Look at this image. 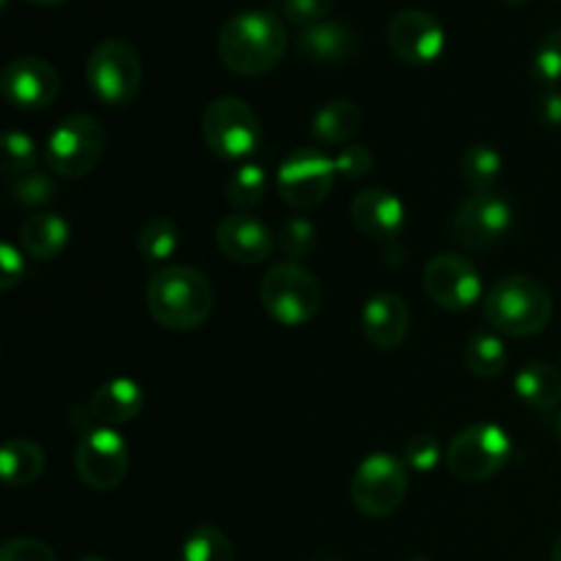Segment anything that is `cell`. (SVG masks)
<instances>
[{
    "label": "cell",
    "mask_w": 561,
    "mask_h": 561,
    "mask_svg": "<svg viewBox=\"0 0 561 561\" xmlns=\"http://www.w3.org/2000/svg\"><path fill=\"white\" fill-rule=\"evenodd\" d=\"M266 197V170L261 164H241L225 184V201L239 211L261 206Z\"/></svg>",
    "instance_id": "obj_28"
},
{
    "label": "cell",
    "mask_w": 561,
    "mask_h": 561,
    "mask_svg": "<svg viewBox=\"0 0 561 561\" xmlns=\"http://www.w3.org/2000/svg\"><path fill=\"white\" fill-rule=\"evenodd\" d=\"M557 433H559V444H561V414H559V422H557Z\"/></svg>",
    "instance_id": "obj_44"
},
{
    "label": "cell",
    "mask_w": 561,
    "mask_h": 561,
    "mask_svg": "<svg viewBox=\"0 0 561 561\" xmlns=\"http://www.w3.org/2000/svg\"><path fill=\"white\" fill-rule=\"evenodd\" d=\"M184 561H236V548L217 526H197L190 531L181 551Z\"/></svg>",
    "instance_id": "obj_29"
},
{
    "label": "cell",
    "mask_w": 561,
    "mask_h": 561,
    "mask_svg": "<svg viewBox=\"0 0 561 561\" xmlns=\"http://www.w3.org/2000/svg\"><path fill=\"white\" fill-rule=\"evenodd\" d=\"M334 168L343 179L359 181L373 170V153L365 146H351L334 157Z\"/></svg>",
    "instance_id": "obj_37"
},
{
    "label": "cell",
    "mask_w": 561,
    "mask_h": 561,
    "mask_svg": "<svg viewBox=\"0 0 561 561\" xmlns=\"http://www.w3.org/2000/svg\"><path fill=\"white\" fill-rule=\"evenodd\" d=\"M299 53L312 64L343 66L359 55V38L343 22L323 20L318 25L301 27Z\"/></svg>",
    "instance_id": "obj_19"
},
{
    "label": "cell",
    "mask_w": 561,
    "mask_h": 561,
    "mask_svg": "<svg viewBox=\"0 0 561 561\" xmlns=\"http://www.w3.org/2000/svg\"><path fill=\"white\" fill-rule=\"evenodd\" d=\"M513 228V206L496 192H477L458 206L453 233L469 250L496 247Z\"/></svg>",
    "instance_id": "obj_13"
},
{
    "label": "cell",
    "mask_w": 561,
    "mask_h": 561,
    "mask_svg": "<svg viewBox=\"0 0 561 561\" xmlns=\"http://www.w3.org/2000/svg\"><path fill=\"white\" fill-rule=\"evenodd\" d=\"M137 250L151 263L170 261L179 250V225L170 217H162V214L148 217L142 222L140 233H137Z\"/></svg>",
    "instance_id": "obj_27"
},
{
    "label": "cell",
    "mask_w": 561,
    "mask_h": 561,
    "mask_svg": "<svg viewBox=\"0 0 561 561\" xmlns=\"http://www.w3.org/2000/svg\"><path fill=\"white\" fill-rule=\"evenodd\" d=\"M510 455H513L510 433L496 422H480L463 427L453 438L447 449V466L455 480L474 485L496 477L507 466Z\"/></svg>",
    "instance_id": "obj_6"
},
{
    "label": "cell",
    "mask_w": 561,
    "mask_h": 561,
    "mask_svg": "<svg viewBox=\"0 0 561 561\" xmlns=\"http://www.w3.org/2000/svg\"><path fill=\"white\" fill-rule=\"evenodd\" d=\"M334 159L318 148H299L290 153L277 173V192L290 208H316L334 186Z\"/></svg>",
    "instance_id": "obj_11"
},
{
    "label": "cell",
    "mask_w": 561,
    "mask_h": 561,
    "mask_svg": "<svg viewBox=\"0 0 561 561\" xmlns=\"http://www.w3.org/2000/svg\"><path fill=\"white\" fill-rule=\"evenodd\" d=\"M318 561H334V559H318Z\"/></svg>",
    "instance_id": "obj_46"
},
{
    "label": "cell",
    "mask_w": 561,
    "mask_h": 561,
    "mask_svg": "<svg viewBox=\"0 0 561 561\" xmlns=\"http://www.w3.org/2000/svg\"><path fill=\"white\" fill-rule=\"evenodd\" d=\"M409 305L400 294L394 290H381V294L370 296L362 310V329H365V337L370 340L376 348L392 351L409 334Z\"/></svg>",
    "instance_id": "obj_18"
},
{
    "label": "cell",
    "mask_w": 561,
    "mask_h": 561,
    "mask_svg": "<svg viewBox=\"0 0 561 561\" xmlns=\"http://www.w3.org/2000/svg\"><path fill=\"white\" fill-rule=\"evenodd\" d=\"M217 247L233 263L255 266L272 257L274 236L266 225L252 214H230L217 225Z\"/></svg>",
    "instance_id": "obj_17"
},
{
    "label": "cell",
    "mask_w": 561,
    "mask_h": 561,
    "mask_svg": "<svg viewBox=\"0 0 561 561\" xmlns=\"http://www.w3.org/2000/svg\"><path fill=\"white\" fill-rule=\"evenodd\" d=\"M504 3H510V5H520V3H529V0H504Z\"/></svg>",
    "instance_id": "obj_42"
},
{
    "label": "cell",
    "mask_w": 561,
    "mask_h": 561,
    "mask_svg": "<svg viewBox=\"0 0 561 561\" xmlns=\"http://www.w3.org/2000/svg\"><path fill=\"white\" fill-rule=\"evenodd\" d=\"M104 151V126L93 115H66L44 146V159L53 173L82 179L99 164Z\"/></svg>",
    "instance_id": "obj_8"
},
{
    "label": "cell",
    "mask_w": 561,
    "mask_h": 561,
    "mask_svg": "<svg viewBox=\"0 0 561 561\" xmlns=\"http://www.w3.org/2000/svg\"><path fill=\"white\" fill-rule=\"evenodd\" d=\"M25 277V261L14 244L0 247V290H11Z\"/></svg>",
    "instance_id": "obj_38"
},
{
    "label": "cell",
    "mask_w": 561,
    "mask_h": 561,
    "mask_svg": "<svg viewBox=\"0 0 561 561\" xmlns=\"http://www.w3.org/2000/svg\"><path fill=\"white\" fill-rule=\"evenodd\" d=\"M389 49L409 66H431L442 58L444 27L431 11L425 9H403L389 20L387 25Z\"/></svg>",
    "instance_id": "obj_14"
},
{
    "label": "cell",
    "mask_w": 561,
    "mask_h": 561,
    "mask_svg": "<svg viewBox=\"0 0 561 561\" xmlns=\"http://www.w3.org/2000/svg\"><path fill=\"white\" fill-rule=\"evenodd\" d=\"M515 394L537 411L557 409L561 400V373L548 362H529L515 376Z\"/></svg>",
    "instance_id": "obj_22"
},
{
    "label": "cell",
    "mask_w": 561,
    "mask_h": 561,
    "mask_svg": "<svg viewBox=\"0 0 561 561\" xmlns=\"http://www.w3.org/2000/svg\"><path fill=\"white\" fill-rule=\"evenodd\" d=\"M316 225L305 217L285 219L283 228H279V247H283V252L290 261H305V257H310L312 250H316Z\"/></svg>",
    "instance_id": "obj_31"
},
{
    "label": "cell",
    "mask_w": 561,
    "mask_h": 561,
    "mask_svg": "<svg viewBox=\"0 0 561 561\" xmlns=\"http://www.w3.org/2000/svg\"><path fill=\"white\" fill-rule=\"evenodd\" d=\"M502 153L493 146H485V142H477V146L466 148L463 157H460V179L466 181L471 195H477V192H493L499 175H502Z\"/></svg>",
    "instance_id": "obj_25"
},
{
    "label": "cell",
    "mask_w": 561,
    "mask_h": 561,
    "mask_svg": "<svg viewBox=\"0 0 561 561\" xmlns=\"http://www.w3.org/2000/svg\"><path fill=\"white\" fill-rule=\"evenodd\" d=\"M535 115L542 126L548 129H559L561 126V91L557 88H548L546 93H540L535 104Z\"/></svg>",
    "instance_id": "obj_39"
},
{
    "label": "cell",
    "mask_w": 561,
    "mask_h": 561,
    "mask_svg": "<svg viewBox=\"0 0 561 561\" xmlns=\"http://www.w3.org/2000/svg\"><path fill=\"white\" fill-rule=\"evenodd\" d=\"M411 561H433V559H425V557H416V559H411Z\"/></svg>",
    "instance_id": "obj_45"
},
{
    "label": "cell",
    "mask_w": 561,
    "mask_h": 561,
    "mask_svg": "<svg viewBox=\"0 0 561 561\" xmlns=\"http://www.w3.org/2000/svg\"><path fill=\"white\" fill-rule=\"evenodd\" d=\"M27 3H33V5H42V9H55V5H64V3H69V0H27Z\"/></svg>",
    "instance_id": "obj_40"
},
{
    "label": "cell",
    "mask_w": 561,
    "mask_h": 561,
    "mask_svg": "<svg viewBox=\"0 0 561 561\" xmlns=\"http://www.w3.org/2000/svg\"><path fill=\"white\" fill-rule=\"evenodd\" d=\"M403 460L409 469H414L416 474H431L433 469L442 460V444L431 436V433H416L405 442Z\"/></svg>",
    "instance_id": "obj_34"
},
{
    "label": "cell",
    "mask_w": 561,
    "mask_h": 561,
    "mask_svg": "<svg viewBox=\"0 0 561 561\" xmlns=\"http://www.w3.org/2000/svg\"><path fill=\"white\" fill-rule=\"evenodd\" d=\"M71 228L60 214H33L22 222L20 244L36 261H55L69 247Z\"/></svg>",
    "instance_id": "obj_21"
},
{
    "label": "cell",
    "mask_w": 561,
    "mask_h": 561,
    "mask_svg": "<svg viewBox=\"0 0 561 561\" xmlns=\"http://www.w3.org/2000/svg\"><path fill=\"white\" fill-rule=\"evenodd\" d=\"M11 195H14V203L20 206L38 208L44 203L55 201V184L47 173H38V170H31L25 175H16L11 181Z\"/></svg>",
    "instance_id": "obj_32"
},
{
    "label": "cell",
    "mask_w": 561,
    "mask_h": 561,
    "mask_svg": "<svg viewBox=\"0 0 561 561\" xmlns=\"http://www.w3.org/2000/svg\"><path fill=\"white\" fill-rule=\"evenodd\" d=\"M409 493V466L389 453H373L351 477V502L367 518H389Z\"/></svg>",
    "instance_id": "obj_5"
},
{
    "label": "cell",
    "mask_w": 561,
    "mask_h": 561,
    "mask_svg": "<svg viewBox=\"0 0 561 561\" xmlns=\"http://www.w3.org/2000/svg\"><path fill=\"white\" fill-rule=\"evenodd\" d=\"M482 310L496 332L507 337H531L551 323L553 296L540 279L510 274L488 290Z\"/></svg>",
    "instance_id": "obj_3"
},
{
    "label": "cell",
    "mask_w": 561,
    "mask_h": 561,
    "mask_svg": "<svg viewBox=\"0 0 561 561\" xmlns=\"http://www.w3.org/2000/svg\"><path fill=\"white\" fill-rule=\"evenodd\" d=\"M351 219L367 239L394 241L405 225V206L394 192L373 186L351 201Z\"/></svg>",
    "instance_id": "obj_16"
},
{
    "label": "cell",
    "mask_w": 561,
    "mask_h": 561,
    "mask_svg": "<svg viewBox=\"0 0 561 561\" xmlns=\"http://www.w3.org/2000/svg\"><path fill=\"white\" fill-rule=\"evenodd\" d=\"M463 365L477 378H496L507 367V348L502 337L491 332H477L463 348Z\"/></svg>",
    "instance_id": "obj_26"
},
{
    "label": "cell",
    "mask_w": 561,
    "mask_h": 561,
    "mask_svg": "<svg viewBox=\"0 0 561 561\" xmlns=\"http://www.w3.org/2000/svg\"><path fill=\"white\" fill-rule=\"evenodd\" d=\"M38 146L31 135L20 129H9L3 137V170L9 175H25L36 170Z\"/></svg>",
    "instance_id": "obj_30"
},
{
    "label": "cell",
    "mask_w": 561,
    "mask_h": 561,
    "mask_svg": "<svg viewBox=\"0 0 561 561\" xmlns=\"http://www.w3.org/2000/svg\"><path fill=\"white\" fill-rule=\"evenodd\" d=\"M146 305L153 321L173 332L203 327L214 310V288L192 266H164L148 279Z\"/></svg>",
    "instance_id": "obj_2"
},
{
    "label": "cell",
    "mask_w": 561,
    "mask_h": 561,
    "mask_svg": "<svg viewBox=\"0 0 561 561\" xmlns=\"http://www.w3.org/2000/svg\"><path fill=\"white\" fill-rule=\"evenodd\" d=\"M261 305L283 327H301L321 307V285L299 263H277L261 279Z\"/></svg>",
    "instance_id": "obj_7"
},
{
    "label": "cell",
    "mask_w": 561,
    "mask_h": 561,
    "mask_svg": "<svg viewBox=\"0 0 561 561\" xmlns=\"http://www.w3.org/2000/svg\"><path fill=\"white\" fill-rule=\"evenodd\" d=\"M422 285L433 305L453 312L469 310L482 296V277L477 266L469 257L455 255V252L431 257L422 274Z\"/></svg>",
    "instance_id": "obj_12"
},
{
    "label": "cell",
    "mask_w": 561,
    "mask_h": 561,
    "mask_svg": "<svg viewBox=\"0 0 561 561\" xmlns=\"http://www.w3.org/2000/svg\"><path fill=\"white\" fill-rule=\"evenodd\" d=\"M47 469V455L36 442L27 438H11L0 453V474L11 488L33 485Z\"/></svg>",
    "instance_id": "obj_23"
},
{
    "label": "cell",
    "mask_w": 561,
    "mask_h": 561,
    "mask_svg": "<svg viewBox=\"0 0 561 561\" xmlns=\"http://www.w3.org/2000/svg\"><path fill=\"white\" fill-rule=\"evenodd\" d=\"M531 75L546 85H557L561 82V27L553 31L551 36L542 38L537 47L535 60H531Z\"/></svg>",
    "instance_id": "obj_33"
},
{
    "label": "cell",
    "mask_w": 561,
    "mask_h": 561,
    "mask_svg": "<svg viewBox=\"0 0 561 561\" xmlns=\"http://www.w3.org/2000/svg\"><path fill=\"white\" fill-rule=\"evenodd\" d=\"M129 444L113 427L99 425L82 433L75 449L77 477L93 491H113L129 474Z\"/></svg>",
    "instance_id": "obj_10"
},
{
    "label": "cell",
    "mask_w": 561,
    "mask_h": 561,
    "mask_svg": "<svg viewBox=\"0 0 561 561\" xmlns=\"http://www.w3.org/2000/svg\"><path fill=\"white\" fill-rule=\"evenodd\" d=\"M85 80L99 102L110 104V107H124V104L135 102L140 93V55L124 38H104L88 55Z\"/></svg>",
    "instance_id": "obj_4"
},
{
    "label": "cell",
    "mask_w": 561,
    "mask_h": 561,
    "mask_svg": "<svg viewBox=\"0 0 561 561\" xmlns=\"http://www.w3.org/2000/svg\"><path fill=\"white\" fill-rule=\"evenodd\" d=\"M362 126V110L356 102L348 99H334V102L323 104L312 118V135L323 142V146H343L351 137L359 131Z\"/></svg>",
    "instance_id": "obj_24"
},
{
    "label": "cell",
    "mask_w": 561,
    "mask_h": 561,
    "mask_svg": "<svg viewBox=\"0 0 561 561\" xmlns=\"http://www.w3.org/2000/svg\"><path fill=\"white\" fill-rule=\"evenodd\" d=\"M0 91L5 102L20 110H44L58 99L60 75L49 60L36 55H20L9 60L0 75Z\"/></svg>",
    "instance_id": "obj_15"
},
{
    "label": "cell",
    "mask_w": 561,
    "mask_h": 561,
    "mask_svg": "<svg viewBox=\"0 0 561 561\" xmlns=\"http://www.w3.org/2000/svg\"><path fill=\"white\" fill-rule=\"evenodd\" d=\"M146 405V394H142V387L131 378L118 376L104 381L102 387L93 392L91 398V416L99 420L102 425H126V422L137 420Z\"/></svg>",
    "instance_id": "obj_20"
},
{
    "label": "cell",
    "mask_w": 561,
    "mask_h": 561,
    "mask_svg": "<svg viewBox=\"0 0 561 561\" xmlns=\"http://www.w3.org/2000/svg\"><path fill=\"white\" fill-rule=\"evenodd\" d=\"M288 31L272 11L247 9L230 16L217 36L219 60L233 75L261 77L283 60Z\"/></svg>",
    "instance_id": "obj_1"
},
{
    "label": "cell",
    "mask_w": 561,
    "mask_h": 561,
    "mask_svg": "<svg viewBox=\"0 0 561 561\" xmlns=\"http://www.w3.org/2000/svg\"><path fill=\"white\" fill-rule=\"evenodd\" d=\"M80 561H107V559H102V557H82Z\"/></svg>",
    "instance_id": "obj_43"
},
{
    "label": "cell",
    "mask_w": 561,
    "mask_h": 561,
    "mask_svg": "<svg viewBox=\"0 0 561 561\" xmlns=\"http://www.w3.org/2000/svg\"><path fill=\"white\" fill-rule=\"evenodd\" d=\"M0 561H58L53 548L36 537H11L0 548Z\"/></svg>",
    "instance_id": "obj_36"
},
{
    "label": "cell",
    "mask_w": 561,
    "mask_h": 561,
    "mask_svg": "<svg viewBox=\"0 0 561 561\" xmlns=\"http://www.w3.org/2000/svg\"><path fill=\"white\" fill-rule=\"evenodd\" d=\"M334 9V0H283V14L290 25H318Z\"/></svg>",
    "instance_id": "obj_35"
},
{
    "label": "cell",
    "mask_w": 561,
    "mask_h": 561,
    "mask_svg": "<svg viewBox=\"0 0 561 561\" xmlns=\"http://www.w3.org/2000/svg\"><path fill=\"white\" fill-rule=\"evenodd\" d=\"M203 137L222 159H244L261 146V121L239 96H219L203 110Z\"/></svg>",
    "instance_id": "obj_9"
},
{
    "label": "cell",
    "mask_w": 561,
    "mask_h": 561,
    "mask_svg": "<svg viewBox=\"0 0 561 561\" xmlns=\"http://www.w3.org/2000/svg\"><path fill=\"white\" fill-rule=\"evenodd\" d=\"M551 561H561V535L557 537V542H553L551 548Z\"/></svg>",
    "instance_id": "obj_41"
}]
</instances>
